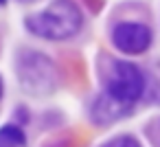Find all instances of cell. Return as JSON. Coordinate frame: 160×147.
<instances>
[{"mask_svg": "<svg viewBox=\"0 0 160 147\" xmlns=\"http://www.w3.org/2000/svg\"><path fill=\"white\" fill-rule=\"evenodd\" d=\"M103 147H140V143H138L134 136H129V134H123V136H116V138L108 140Z\"/></svg>", "mask_w": 160, "mask_h": 147, "instance_id": "cell-6", "label": "cell"}, {"mask_svg": "<svg viewBox=\"0 0 160 147\" xmlns=\"http://www.w3.org/2000/svg\"><path fill=\"white\" fill-rule=\"evenodd\" d=\"M0 97H2V81H0Z\"/></svg>", "mask_w": 160, "mask_h": 147, "instance_id": "cell-7", "label": "cell"}, {"mask_svg": "<svg viewBox=\"0 0 160 147\" xmlns=\"http://www.w3.org/2000/svg\"><path fill=\"white\" fill-rule=\"evenodd\" d=\"M112 42L121 53L138 55L151 46V31L142 22H121L112 31Z\"/></svg>", "mask_w": 160, "mask_h": 147, "instance_id": "cell-3", "label": "cell"}, {"mask_svg": "<svg viewBox=\"0 0 160 147\" xmlns=\"http://www.w3.org/2000/svg\"><path fill=\"white\" fill-rule=\"evenodd\" d=\"M24 132L18 125L0 127V147H24Z\"/></svg>", "mask_w": 160, "mask_h": 147, "instance_id": "cell-5", "label": "cell"}, {"mask_svg": "<svg viewBox=\"0 0 160 147\" xmlns=\"http://www.w3.org/2000/svg\"><path fill=\"white\" fill-rule=\"evenodd\" d=\"M2 5H7V0H0V7H2Z\"/></svg>", "mask_w": 160, "mask_h": 147, "instance_id": "cell-8", "label": "cell"}, {"mask_svg": "<svg viewBox=\"0 0 160 147\" xmlns=\"http://www.w3.org/2000/svg\"><path fill=\"white\" fill-rule=\"evenodd\" d=\"M27 29L44 40H68L81 29V11L72 0H55L44 11L27 18Z\"/></svg>", "mask_w": 160, "mask_h": 147, "instance_id": "cell-1", "label": "cell"}, {"mask_svg": "<svg viewBox=\"0 0 160 147\" xmlns=\"http://www.w3.org/2000/svg\"><path fill=\"white\" fill-rule=\"evenodd\" d=\"M20 73H22V84L24 88H29L31 92L35 90L38 94H44L48 90H53V79H55V73H53V64L44 57V55H29L27 59H22L20 64Z\"/></svg>", "mask_w": 160, "mask_h": 147, "instance_id": "cell-4", "label": "cell"}, {"mask_svg": "<svg viewBox=\"0 0 160 147\" xmlns=\"http://www.w3.org/2000/svg\"><path fill=\"white\" fill-rule=\"evenodd\" d=\"M145 92V75L136 64L116 62L114 70L108 79V97L118 101L121 105L129 108L136 103Z\"/></svg>", "mask_w": 160, "mask_h": 147, "instance_id": "cell-2", "label": "cell"}]
</instances>
